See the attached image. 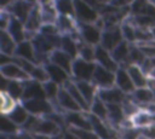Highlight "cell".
<instances>
[{"label":"cell","instance_id":"cell-1","mask_svg":"<svg viewBox=\"0 0 155 139\" xmlns=\"http://www.w3.org/2000/svg\"><path fill=\"white\" fill-rule=\"evenodd\" d=\"M96 66H97L96 62H88V60H85V59L78 57L73 60L71 79L75 81H78V80L92 81Z\"/></svg>","mask_w":155,"mask_h":139},{"label":"cell","instance_id":"cell-2","mask_svg":"<svg viewBox=\"0 0 155 139\" xmlns=\"http://www.w3.org/2000/svg\"><path fill=\"white\" fill-rule=\"evenodd\" d=\"M30 115L45 117L54 111L53 104L48 99H24L21 102Z\"/></svg>","mask_w":155,"mask_h":139},{"label":"cell","instance_id":"cell-3","mask_svg":"<svg viewBox=\"0 0 155 139\" xmlns=\"http://www.w3.org/2000/svg\"><path fill=\"white\" fill-rule=\"evenodd\" d=\"M74 6H75V18L78 22L94 23L101 16L96 7L82 0H74Z\"/></svg>","mask_w":155,"mask_h":139},{"label":"cell","instance_id":"cell-4","mask_svg":"<svg viewBox=\"0 0 155 139\" xmlns=\"http://www.w3.org/2000/svg\"><path fill=\"white\" fill-rule=\"evenodd\" d=\"M78 29L80 33L81 39L93 46H97L101 44L102 39V29H99L94 23H82L78 22Z\"/></svg>","mask_w":155,"mask_h":139},{"label":"cell","instance_id":"cell-5","mask_svg":"<svg viewBox=\"0 0 155 139\" xmlns=\"http://www.w3.org/2000/svg\"><path fill=\"white\" fill-rule=\"evenodd\" d=\"M88 118L91 122L92 131L99 137V139H114L117 138L116 131L104 120L97 117L96 115L88 112Z\"/></svg>","mask_w":155,"mask_h":139},{"label":"cell","instance_id":"cell-6","mask_svg":"<svg viewBox=\"0 0 155 139\" xmlns=\"http://www.w3.org/2000/svg\"><path fill=\"white\" fill-rule=\"evenodd\" d=\"M92 82L99 88H109L115 86V71H111L104 66H101L97 64Z\"/></svg>","mask_w":155,"mask_h":139},{"label":"cell","instance_id":"cell-7","mask_svg":"<svg viewBox=\"0 0 155 139\" xmlns=\"http://www.w3.org/2000/svg\"><path fill=\"white\" fill-rule=\"evenodd\" d=\"M121 41H124V36L120 29V25L104 29L102 31V39H101V45L105 47L109 51H113Z\"/></svg>","mask_w":155,"mask_h":139},{"label":"cell","instance_id":"cell-8","mask_svg":"<svg viewBox=\"0 0 155 139\" xmlns=\"http://www.w3.org/2000/svg\"><path fill=\"white\" fill-rule=\"evenodd\" d=\"M64 117L68 127L92 129L91 122L88 118V112L86 111H67L64 114Z\"/></svg>","mask_w":155,"mask_h":139},{"label":"cell","instance_id":"cell-9","mask_svg":"<svg viewBox=\"0 0 155 139\" xmlns=\"http://www.w3.org/2000/svg\"><path fill=\"white\" fill-rule=\"evenodd\" d=\"M94 62L101 65V66H104L111 71H116L119 69V64L115 62V59L113 58L111 56V52L109 50H107L105 47H103L101 44L96 46V58H94Z\"/></svg>","mask_w":155,"mask_h":139},{"label":"cell","instance_id":"cell-10","mask_svg":"<svg viewBox=\"0 0 155 139\" xmlns=\"http://www.w3.org/2000/svg\"><path fill=\"white\" fill-rule=\"evenodd\" d=\"M0 74L10 80H17V81H25L31 79L30 75L15 62L7 63L5 65H0Z\"/></svg>","mask_w":155,"mask_h":139},{"label":"cell","instance_id":"cell-11","mask_svg":"<svg viewBox=\"0 0 155 139\" xmlns=\"http://www.w3.org/2000/svg\"><path fill=\"white\" fill-rule=\"evenodd\" d=\"M46 93L44 88V83L35 81L33 79L24 81V92H23V99H45ZM47 99V98H46Z\"/></svg>","mask_w":155,"mask_h":139},{"label":"cell","instance_id":"cell-12","mask_svg":"<svg viewBox=\"0 0 155 139\" xmlns=\"http://www.w3.org/2000/svg\"><path fill=\"white\" fill-rule=\"evenodd\" d=\"M97 95L102 100H104L107 104H111V103L122 104V102L127 97V94L124 91H121L116 85L109 88H99L97 92Z\"/></svg>","mask_w":155,"mask_h":139},{"label":"cell","instance_id":"cell-13","mask_svg":"<svg viewBox=\"0 0 155 139\" xmlns=\"http://www.w3.org/2000/svg\"><path fill=\"white\" fill-rule=\"evenodd\" d=\"M115 85L126 94H131L136 89V85L131 75L124 66H119V69L115 71Z\"/></svg>","mask_w":155,"mask_h":139},{"label":"cell","instance_id":"cell-14","mask_svg":"<svg viewBox=\"0 0 155 139\" xmlns=\"http://www.w3.org/2000/svg\"><path fill=\"white\" fill-rule=\"evenodd\" d=\"M131 98L139 105L140 109L145 108L148 104L154 103L155 102V92L149 87H137L131 94Z\"/></svg>","mask_w":155,"mask_h":139},{"label":"cell","instance_id":"cell-15","mask_svg":"<svg viewBox=\"0 0 155 139\" xmlns=\"http://www.w3.org/2000/svg\"><path fill=\"white\" fill-rule=\"evenodd\" d=\"M126 115L122 108V104H117V103H111L108 104V123L116 131L122 122L126 120Z\"/></svg>","mask_w":155,"mask_h":139},{"label":"cell","instance_id":"cell-16","mask_svg":"<svg viewBox=\"0 0 155 139\" xmlns=\"http://www.w3.org/2000/svg\"><path fill=\"white\" fill-rule=\"evenodd\" d=\"M35 2H30L28 0H16L8 8H6L7 11L11 12V15L18 19H21L23 23L27 21L33 6Z\"/></svg>","mask_w":155,"mask_h":139},{"label":"cell","instance_id":"cell-17","mask_svg":"<svg viewBox=\"0 0 155 139\" xmlns=\"http://www.w3.org/2000/svg\"><path fill=\"white\" fill-rule=\"evenodd\" d=\"M130 50H131V44L127 42L126 40L121 41L111 52L113 58L115 59V62L124 68H127L128 65H131L130 63Z\"/></svg>","mask_w":155,"mask_h":139},{"label":"cell","instance_id":"cell-18","mask_svg":"<svg viewBox=\"0 0 155 139\" xmlns=\"http://www.w3.org/2000/svg\"><path fill=\"white\" fill-rule=\"evenodd\" d=\"M34 133H41V134L57 137V135H62L63 134V128L57 122H54L52 118L45 116V117L40 118L39 123H38V127H36Z\"/></svg>","mask_w":155,"mask_h":139},{"label":"cell","instance_id":"cell-19","mask_svg":"<svg viewBox=\"0 0 155 139\" xmlns=\"http://www.w3.org/2000/svg\"><path fill=\"white\" fill-rule=\"evenodd\" d=\"M15 56L19 57V58H24L27 60H30L35 64H39L35 47H34V45L30 40H23V41L18 42L17 47H16V51H15Z\"/></svg>","mask_w":155,"mask_h":139},{"label":"cell","instance_id":"cell-20","mask_svg":"<svg viewBox=\"0 0 155 139\" xmlns=\"http://www.w3.org/2000/svg\"><path fill=\"white\" fill-rule=\"evenodd\" d=\"M73 60L74 58L70 57L67 52H64L62 48H56L50 53V62L57 64L58 66L63 68L71 75V68H73Z\"/></svg>","mask_w":155,"mask_h":139},{"label":"cell","instance_id":"cell-21","mask_svg":"<svg viewBox=\"0 0 155 139\" xmlns=\"http://www.w3.org/2000/svg\"><path fill=\"white\" fill-rule=\"evenodd\" d=\"M57 103L58 105L67 112V111H82L78 102L74 99V97L62 86L57 97Z\"/></svg>","mask_w":155,"mask_h":139},{"label":"cell","instance_id":"cell-22","mask_svg":"<svg viewBox=\"0 0 155 139\" xmlns=\"http://www.w3.org/2000/svg\"><path fill=\"white\" fill-rule=\"evenodd\" d=\"M24 25H25V30H29V31H35V33H39L41 25H42V18H41V6H40V2H35L27 21L24 22Z\"/></svg>","mask_w":155,"mask_h":139},{"label":"cell","instance_id":"cell-23","mask_svg":"<svg viewBox=\"0 0 155 139\" xmlns=\"http://www.w3.org/2000/svg\"><path fill=\"white\" fill-rule=\"evenodd\" d=\"M45 66H46V70H47V73H48L50 80H51V81H54L56 83H58V85H61V86H63L68 80L71 79V75H70L67 70H64L63 68L58 66V65L54 64V63L48 62L47 64H45Z\"/></svg>","mask_w":155,"mask_h":139},{"label":"cell","instance_id":"cell-24","mask_svg":"<svg viewBox=\"0 0 155 139\" xmlns=\"http://www.w3.org/2000/svg\"><path fill=\"white\" fill-rule=\"evenodd\" d=\"M63 87L74 97V99L78 102V104L80 105V108L82 109V111H86V112H90V104L87 103V100L85 99V97L81 94V92H80V89L78 88V86H76V82L73 80V79H70V80H68L64 85H63Z\"/></svg>","mask_w":155,"mask_h":139},{"label":"cell","instance_id":"cell-25","mask_svg":"<svg viewBox=\"0 0 155 139\" xmlns=\"http://www.w3.org/2000/svg\"><path fill=\"white\" fill-rule=\"evenodd\" d=\"M131 120L133 122V126L138 128L151 126V124H155V112L149 111L147 109H140L138 112L133 115Z\"/></svg>","mask_w":155,"mask_h":139},{"label":"cell","instance_id":"cell-26","mask_svg":"<svg viewBox=\"0 0 155 139\" xmlns=\"http://www.w3.org/2000/svg\"><path fill=\"white\" fill-rule=\"evenodd\" d=\"M41 6V18H42V24H47V23H52L56 24L59 13L56 8L54 5V0H51L48 2H44L40 4Z\"/></svg>","mask_w":155,"mask_h":139},{"label":"cell","instance_id":"cell-27","mask_svg":"<svg viewBox=\"0 0 155 139\" xmlns=\"http://www.w3.org/2000/svg\"><path fill=\"white\" fill-rule=\"evenodd\" d=\"M6 30L15 39V41L17 44L23 41V40H25V25L21 19H18V18L12 16V19H11V22H10V24H8Z\"/></svg>","mask_w":155,"mask_h":139},{"label":"cell","instance_id":"cell-28","mask_svg":"<svg viewBox=\"0 0 155 139\" xmlns=\"http://www.w3.org/2000/svg\"><path fill=\"white\" fill-rule=\"evenodd\" d=\"M126 69H127L128 74L131 75L132 80H133V82L136 85V88L137 87H145V86H148V83H149V76L142 70L140 65L131 64Z\"/></svg>","mask_w":155,"mask_h":139},{"label":"cell","instance_id":"cell-29","mask_svg":"<svg viewBox=\"0 0 155 139\" xmlns=\"http://www.w3.org/2000/svg\"><path fill=\"white\" fill-rule=\"evenodd\" d=\"M81 39V37H80ZM71 35H62V41H61V47L64 52H67L70 57L74 59L79 57V40Z\"/></svg>","mask_w":155,"mask_h":139},{"label":"cell","instance_id":"cell-30","mask_svg":"<svg viewBox=\"0 0 155 139\" xmlns=\"http://www.w3.org/2000/svg\"><path fill=\"white\" fill-rule=\"evenodd\" d=\"M74 81H75V80H74ZM75 82H76V86H78V88L80 89L81 94L85 97V99L87 100V103H88L90 106H91V103L93 102V99H94L96 95H97L98 87H97L92 81L78 80V81H75Z\"/></svg>","mask_w":155,"mask_h":139},{"label":"cell","instance_id":"cell-31","mask_svg":"<svg viewBox=\"0 0 155 139\" xmlns=\"http://www.w3.org/2000/svg\"><path fill=\"white\" fill-rule=\"evenodd\" d=\"M17 47V42L15 39L8 34L7 30L0 31V53L15 56V51Z\"/></svg>","mask_w":155,"mask_h":139},{"label":"cell","instance_id":"cell-32","mask_svg":"<svg viewBox=\"0 0 155 139\" xmlns=\"http://www.w3.org/2000/svg\"><path fill=\"white\" fill-rule=\"evenodd\" d=\"M7 116H8L15 123H17L19 127H22V126L25 123V121L28 120V117L30 116V114H29V111L24 108V105L19 102V103L13 108V110L7 114Z\"/></svg>","mask_w":155,"mask_h":139},{"label":"cell","instance_id":"cell-33","mask_svg":"<svg viewBox=\"0 0 155 139\" xmlns=\"http://www.w3.org/2000/svg\"><path fill=\"white\" fill-rule=\"evenodd\" d=\"M120 29L124 40H126L130 44H136V25L131 19V15L122 21V23L120 24Z\"/></svg>","mask_w":155,"mask_h":139},{"label":"cell","instance_id":"cell-34","mask_svg":"<svg viewBox=\"0 0 155 139\" xmlns=\"http://www.w3.org/2000/svg\"><path fill=\"white\" fill-rule=\"evenodd\" d=\"M90 112L104 121H108V104L104 100H102L98 95H96V98L91 103Z\"/></svg>","mask_w":155,"mask_h":139},{"label":"cell","instance_id":"cell-35","mask_svg":"<svg viewBox=\"0 0 155 139\" xmlns=\"http://www.w3.org/2000/svg\"><path fill=\"white\" fill-rule=\"evenodd\" d=\"M79 57L88 60V62H94L96 58V46L90 45L85 42L82 39L79 40Z\"/></svg>","mask_w":155,"mask_h":139},{"label":"cell","instance_id":"cell-36","mask_svg":"<svg viewBox=\"0 0 155 139\" xmlns=\"http://www.w3.org/2000/svg\"><path fill=\"white\" fill-rule=\"evenodd\" d=\"M5 91L8 92L17 102H22V99H23V92H24V81L10 80Z\"/></svg>","mask_w":155,"mask_h":139},{"label":"cell","instance_id":"cell-37","mask_svg":"<svg viewBox=\"0 0 155 139\" xmlns=\"http://www.w3.org/2000/svg\"><path fill=\"white\" fill-rule=\"evenodd\" d=\"M21 129V127L15 123L7 115L1 114V120H0V132L2 134H7V135H12L16 134L18 131Z\"/></svg>","mask_w":155,"mask_h":139},{"label":"cell","instance_id":"cell-38","mask_svg":"<svg viewBox=\"0 0 155 139\" xmlns=\"http://www.w3.org/2000/svg\"><path fill=\"white\" fill-rule=\"evenodd\" d=\"M1 105H0V108H1V114H4V115H7L10 111H12L13 110V108L19 103V102H17L8 92H6V91H1Z\"/></svg>","mask_w":155,"mask_h":139},{"label":"cell","instance_id":"cell-39","mask_svg":"<svg viewBox=\"0 0 155 139\" xmlns=\"http://www.w3.org/2000/svg\"><path fill=\"white\" fill-rule=\"evenodd\" d=\"M116 135L119 139H139L140 128L138 127H119L116 129Z\"/></svg>","mask_w":155,"mask_h":139},{"label":"cell","instance_id":"cell-40","mask_svg":"<svg viewBox=\"0 0 155 139\" xmlns=\"http://www.w3.org/2000/svg\"><path fill=\"white\" fill-rule=\"evenodd\" d=\"M54 5L59 15H67V16L75 17L74 0H54Z\"/></svg>","mask_w":155,"mask_h":139},{"label":"cell","instance_id":"cell-41","mask_svg":"<svg viewBox=\"0 0 155 139\" xmlns=\"http://www.w3.org/2000/svg\"><path fill=\"white\" fill-rule=\"evenodd\" d=\"M131 19L138 28H153L155 25V18L148 15H131Z\"/></svg>","mask_w":155,"mask_h":139},{"label":"cell","instance_id":"cell-42","mask_svg":"<svg viewBox=\"0 0 155 139\" xmlns=\"http://www.w3.org/2000/svg\"><path fill=\"white\" fill-rule=\"evenodd\" d=\"M61 87H62L61 85H58V83H56L54 81H51V80H48L47 82L44 83L46 98H47L52 104L57 102V97H58V93H59Z\"/></svg>","mask_w":155,"mask_h":139},{"label":"cell","instance_id":"cell-43","mask_svg":"<svg viewBox=\"0 0 155 139\" xmlns=\"http://www.w3.org/2000/svg\"><path fill=\"white\" fill-rule=\"evenodd\" d=\"M145 57L147 56L144 54V52L137 44H131V50H130V63L131 64L140 65L144 62Z\"/></svg>","mask_w":155,"mask_h":139},{"label":"cell","instance_id":"cell-44","mask_svg":"<svg viewBox=\"0 0 155 139\" xmlns=\"http://www.w3.org/2000/svg\"><path fill=\"white\" fill-rule=\"evenodd\" d=\"M30 77L35 81H39L41 83H45L50 80V76H48V73L46 70V66L42 65V64H36L35 68L33 69V71L30 73Z\"/></svg>","mask_w":155,"mask_h":139},{"label":"cell","instance_id":"cell-45","mask_svg":"<svg viewBox=\"0 0 155 139\" xmlns=\"http://www.w3.org/2000/svg\"><path fill=\"white\" fill-rule=\"evenodd\" d=\"M68 131L74 133L79 139H99V137L92 131L87 128H76V127H68Z\"/></svg>","mask_w":155,"mask_h":139},{"label":"cell","instance_id":"cell-46","mask_svg":"<svg viewBox=\"0 0 155 139\" xmlns=\"http://www.w3.org/2000/svg\"><path fill=\"white\" fill-rule=\"evenodd\" d=\"M140 68L149 76L155 70V57H145L144 62L140 64Z\"/></svg>","mask_w":155,"mask_h":139},{"label":"cell","instance_id":"cell-47","mask_svg":"<svg viewBox=\"0 0 155 139\" xmlns=\"http://www.w3.org/2000/svg\"><path fill=\"white\" fill-rule=\"evenodd\" d=\"M12 19V15L10 11L7 10H1V13H0V29L1 30H6L10 22Z\"/></svg>","mask_w":155,"mask_h":139},{"label":"cell","instance_id":"cell-48","mask_svg":"<svg viewBox=\"0 0 155 139\" xmlns=\"http://www.w3.org/2000/svg\"><path fill=\"white\" fill-rule=\"evenodd\" d=\"M10 138H11V139H34L33 133H30V132H28V131H24V129H22V128H21L16 134L10 135Z\"/></svg>","mask_w":155,"mask_h":139},{"label":"cell","instance_id":"cell-49","mask_svg":"<svg viewBox=\"0 0 155 139\" xmlns=\"http://www.w3.org/2000/svg\"><path fill=\"white\" fill-rule=\"evenodd\" d=\"M140 134L143 137H147V138H150V139H155V124L140 128Z\"/></svg>","mask_w":155,"mask_h":139},{"label":"cell","instance_id":"cell-50","mask_svg":"<svg viewBox=\"0 0 155 139\" xmlns=\"http://www.w3.org/2000/svg\"><path fill=\"white\" fill-rule=\"evenodd\" d=\"M133 1L134 0H113L111 5H114L116 7H127V6H131V4Z\"/></svg>","mask_w":155,"mask_h":139},{"label":"cell","instance_id":"cell-51","mask_svg":"<svg viewBox=\"0 0 155 139\" xmlns=\"http://www.w3.org/2000/svg\"><path fill=\"white\" fill-rule=\"evenodd\" d=\"M16 0H0V5H1V10H6Z\"/></svg>","mask_w":155,"mask_h":139},{"label":"cell","instance_id":"cell-52","mask_svg":"<svg viewBox=\"0 0 155 139\" xmlns=\"http://www.w3.org/2000/svg\"><path fill=\"white\" fill-rule=\"evenodd\" d=\"M63 139H79L74 133H71L70 131L65 129V132L63 133Z\"/></svg>","mask_w":155,"mask_h":139},{"label":"cell","instance_id":"cell-53","mask_svg":"<svg viewBox=\"0 0 155 139\" xmlns=\"http://www.w3.org/2000/svg\"><path fill=\"white\" fill-rule=\"evenodd\" d=\"M82 1H85V2H87V4H90V5H92V6L96 7L97 10H98V7L101 6V4H99L98 0H82Z\"/></svg>","mask_w":155,"mask_h":139},{"label":"cell","instance_id":"cell-54","mask_svg":"<svg viewBox=\"0 0 155 139\" xmlns=\"http://www.w3.org/2000/svg\"><path fill=\"white\" fill-rule=\"evenodd\" d=\"M99 4H111L113 0H98Z\"/></svg>","mask_w":155,"mask_h":139},{"label":"cell","instance_id":"cell-55","mask_svg":"<svg viewBox=\"0 0 155 139\" xmlns=\"http://www.w3.org/2000/svg\"><path fill=\"white\" fill-rule=\"evenodd\" d=\"M0 139H11V138H10V135H7V134H2V133H1Z\"/></svg>","mask_w":155,"mask_h":139},{"label":"cell","instance_id":"cell-56","mask_svg":"<svg viewBox=\"0 0 155 139\" xmlns=\"http://www.w3.org/2000/svg\"><path fill=\"white\" fill-rule=\"evenodd\" d=\"M151 34H153V39L155 40V25L151 28Z\"/></svg>","mask_w":155,"mask_h":139},{"label":"cell","instance_id":"cell-57","mask_svg":"<svg viewBox=\"0 0 155 139\" xmlns=\"http://www.w3.org/2000/svg\"><path fill=\"white\" fill-rule=\"evenodd\" d=\"M149 77H151V79H154V80H155V70H154V71H153V73L149 75Z\"/></svg>","mask_w":155,"mask_h":139},{"label":"cell","instance_id":"cell-58","mask_svg":"<svg viewBox=\"0 0 155 139\" xmlns=\"http://www.w3.org/2000/svg\"><path fill=\"white\" fill-rule=\"evenodd\" d=\"M139 139H150V138H147V137H143V135H140V137H139Z\"/></svg>","mask_w":155,"mask_h":139},{"label":"cell","instance_id":"cell-59","mask_svg":"<svg viewBox=\"0 0 155 139\" xmlns=\"http://www.w3.org/2000/svg\"><path fill=\"white\" fill-rule=\"evenodd\" d=\"M149 1H150V2H151L154 6H155V0H149Z\"/></svg>","mask_w":155,"mask_h":139},{"label":"cell","instance_id":"cell-60","mask_svg":"<svg viewBox=\"0 0 155 139\" xmlns=\"http://www.w3.org/2000/svg\"><path fill=\"white\" fill-rule=\"evenodd\" d=\"M114 139H119V138H114Z\"/></svg>","mask_w":155,"mask_h":139}]
</instances>
